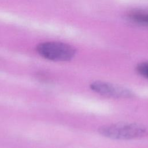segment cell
I'll list each match as a JSON object with an SVG mask.
<instances>
[{
    "mask_svg": "<svg viewBox=\"0 0 148 148\" xmlns=\"http://www.w3.org/2000/svg\"><path fill=\"white\" fill-rule=\"evenodd\" d=\"M99 132L108 138L129 140L146 136L148 129L138 123H119L103 126L99 128Z\"/></svg>",
    "mask_w": 148,
    "mask_h": 148,
    "instance_id": "cell-1",
    "label": "cell"
},
{
    "mask_svg": "<svg viewBox=\"0 0 148 148\" xmlns=\"http://www.w3.org/2000/svg\"><path fill=\"white\" fill-rule=\"evenodd\" d=\"M36 51L42 57L54 61H68L76 54L72 46L60 42H46L36 47Z\"/></svg>",
    "mask_w": 148,
    "mask_h": 148,
    "instance_id": "cell-2",
    "label": "cell"
},
{
    "mask_svg": "<svg viewBox=\"0 0 148 148\" xmlns=\"http://www.w3.org/2000/svg\"><path fill=\"white\" fill-rule=\"evenodd\" d=\"M90 88L100 95L110 98H129L134 96L133 92L130 90L106 82H94L90 84Z\"/></svg>",
    "mask_w": 148,
    "mask_h": 148,
    "instance_id": "cell-3",
    "label": "cell"
},
{
    "mask_svg": "<svg viewBox=\"0 0 148 148\" xmlns=\"http://www.w3.org/2000/svg\"><path fill=\"white\" fill-rule=\"evenodd\" d=\"M129 19L132 21L148 27V12L142 11H135L129 13Z\"/></svg>",
    "mask_w": 148,
    "mask_h": 148,
    "instance_id": "cell-4",
    "label": "cell"
},
{
    "mask_svg": "<svg viewBox=\"0 0 148 148\" xmlns=\"http://www.w3.org/2000/svg\"><path fill=\"white\" fill-rule=\"evenodd\" d=\"M136 70L140 75L148 79V62L139 64L136 67Z\"/></svg>",
    "mask_w": 148,
    "mask_h": 148,
    "instance_id": "cell-5",
    "label": "cell"
}]
</instances>
